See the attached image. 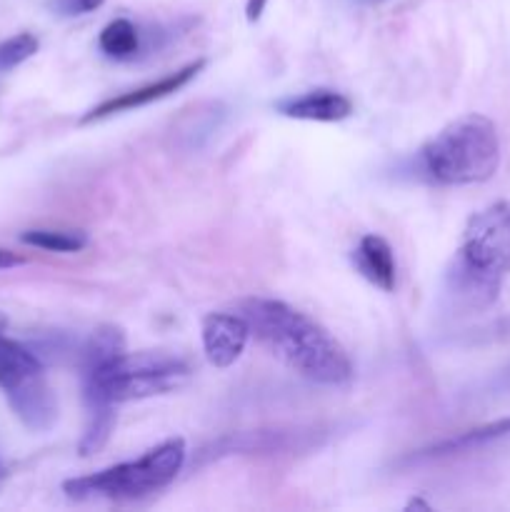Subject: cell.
<instances>
[{
  "instance_id": "obj_1",
  "label": "cell",
  "mask_w": 510,
  "mask_h": 512,
  "mask_svg": "<svg viewBox=\"0 0 510 512\" xmlns=\"http://www.w3.org/2000/svg\"><path fill=\"white\" fill-rule=\"evenodd\" d=\"M235 313L243 315L250 335L300 378L320 385H345L353 378V363L343 345L293 305L273 298H245Z\"/></svg>"
},
{
  "instance_id": "obj_2",
  "label": "cell",
  "mask_w": 510,
  "mask_h": 512,
  "mask_svg": "<svg viewBox=\"0 0 510 512\" xmlns=\"http://www.w3.org/2000/svg\"><path fill=\"white\" fill-rule=\"evenodd\" d=\"M190 368L185 360L170 353H125L120 350L113 358L95 365H83V395L85 410L115 408L130 400L153 398L170 393L185 383Z\"/></svg>"
},
{
  "instance_id": "obj_3",
  "label": "cell",
  "mask_w": 510,
  "mask_h": 512,
  "mask_svg": "<svg viewBox=\"0 0 510 512\" xmlns=\"http://www.w3.org/2000/svg\"><path fill=\"white\" fill-rule=\"evenodd\" d=\"M420 163L443 185L485 183L500 165L498 128L480 113L463 115L423 145Z\"/></svg>"
},
{
  "instance_id": "obj_4",
  "label": "cell",
  "mask_w": 510,
  "mask_h": 512,
  "mask_svg": "<svg viewBox=\"0 0 510 512\" xmlns=\"http://www.w3.org/2000/svg\"><path fill=\"white\" fill-rule=\"evenodd\" d=\"M185 465V440L170 438L155 445L153 450L140 455L138 460L113 465L100 473L83 475V478L65 480L63 493L73 500H128L148 498L158 490L168 488Z\"/></svg>"
},
{
  "instance_id": "obj_5",
  "label": "cell",
  "mask_w": 510,
  "mask_h": 512,
  "mask_svg": "<svg viewBox=\"0 0 510 512\" xmlns=\"http://www.w3.org/2000/svg\"><path fill=\"white\" fill-rule=\"evenodd\" d=\"M0 388L20 423L33 433H45L55 425L58 403L45 380L43 363L25 345L0 333Z\"/></svg>"
},
{
  "instance_id": "obj_6",
  "label": "cell",
  "mask_w": 510,
  "mask_h": 512,
  "mask_svg": "<svg viewBox=\"0 0 510 512\" xmlns=\"http://www.w3.org/2000/svg\"><path fill=\"white\" fill-rule=\"evenodd\" d=\"M458 258L488 278L510 273V200H498L468 220Z\"/></svg>"
},
{
  "instance_id": "obj_7",
  "label": "cell",
  "mask_w": 510,
  "mask_h": 512,
  "mask_svg": "<svg viewBox=\"0 0 510 512\" xmlns=\"http://www.w3.org/2000/svg\"><path fill=\"white\" fill-rule=\"evenodd\" d=\"M203 68H205V60H195V63H188L185 68L175 70V73H168L165 78L155 80V83L140 85V88L128 90V93H120L118 98L105 100V103H100L98 108L85 113L83 118H80V123H93V120L110 118V115L115 113H128V110L143 108V105L155 103V100L168 98V95L178 93L180 88H185V85H188Z\"/></svg>"
},
{
  "instance_id": "obj_8",
  "label": "cell",
  "mask_w": 510,
  "mask_h": 512,
  "mask_svg": "<svg viewBox=\"0 0 510 512\" xmlns=\"http://www.w3.org/2000/svg\"><path fill=\"white\" fill-rule=\"evenodd\" d=\"M205 358L215 368H230L243 355L250 328L240 313H210L200 325Z\"/></svg>"
},
{
  "instance_id": "obj_9",
  "label": "cell",
  "mask_w": 510,
  "mask_h": 512,
  "mask_svg": "<svg viewBox=\"0 0 510 512\" xmlns=\"http://www.w3.org/2000/svg\"><path fill=\"white\" fill-rule=\"evenodd\" d=\"M275 110L285 118L310 120V123H340L353 113V100L338 90L318 88L308 90L295 98H285L275 103Z\"/></svg>"
},
{
  "instance_id": "obj_10",
  "label": "cell",
  "mask_w": 510,
  "mask_h": 512,
  "mask_svg": "<svg viewBox=\"0 0 510 512\" xmlns=\"http://www.w3.org/2000/svg\"><path fill=\"white\" fill-rule=\"evenodd\" d=\"M353 263L368 283L385 293H393L398 265H395V255L388 240L380 235H363L353 253Z\"/></svg>"
},
{
  "instance_id": "obj_11",
  "label": "cell",
  "mask_w": 510,
  "mask_h": 512,
  "mask_svg": "<svg viewBox=\"0 0 510 512\" xmlns=\"http://www.w3.org/2000/svg\"><path fill=\"white\" fill-rule=\"evenodd\" d=\"M500 280L488 278V275L475 273L473 268L455 258L453 270L448 273V293L453 295L455 303L465 305V308H485L498 298Z\"/></svg>"
},
{
  "instance_id": "obj_12",
  "label": "cell",
  "mask_w": 510,
  "mask_h": 512,
  "mask_svg": "<svg viewBox=\"0 0 510 512\" xmlns=\"http://www.w3.org/2000/svg\"><path fill=\"white\" fill-rule=\"evenodd\" d=\"M98 45L108 58H118V60L133 58L140 48L138 28H135L128 18L110 20V23L100 30Z\"/></svg>"
},
{
  "instance_id": "obj_13",
  "label": "cell",
  "mask_w": 510,
  "mask_h": 512,
  "mask_svg": "<svg viewBox=\"0 0 510 512\" xmlns=\"http://www.w3.org/2000/svg\"><path fill=\"white\" fill-rule=\"evenodd\" d=\"M20 240L30 248L48 250V253H80L88 245V235L83 230H25Z\"/></svg>"
},
{
  "instance_id": "obj_14",
  "label": "cell",
  "mask_w": 510,
  "mask_h": 512,
  "mask_svg": "<svg viewBox=\"0 0 510 512\" xmlns=\"http://www.w3.org/2000/svg\"><path fill=\"white\" fill-rule=\"evenodd\" d=\"M510 438V418L498 420V423H490L483 425L478 430H470V433H463L460 438L448 440V443L438 445V455L440 453H455V450H463V448H473V445H483V443H493V440H505Z\"/></svg>"
},
{
  "instance_id": "obj_15",
  "label": "cell",
  "mask_w": 510,
  "mask_h": 512,
  "mask_svg": "<svg viewBox=\"0 0 510 512\" xmlns=\"http://www.w3.org/2000/svg\"><path fill=\"white\" fill-rule=\"evenodd\" d=\"M40 43L33 33H18L13 38H8L5 43H0V70L18 68L20 63H25L28 58H33L38 53Z\"/></svg>"
},
{
  "instance_id": "obj_16",
  "label": "cell",
  "mask_w": 510,
  "mask_h": 512,
  "mask_svg": "<svg viewBox=\"0 0 510 512\" xmlns=\"http://www.w3.org/2000/svg\"><path fill=\"white\" fill-rule=\"evenodd\" d=\"M105 0H58V10L63 15H83V13H93L103 5Z\"/></svg>"
},
{
  "instance_id": "obj_17",
  "label": "cell",
  "mask_w": 510,
  "mask_h": 512,
  "mask_svg": "<svg viewBox=\"0 0 510 512\" xmlns=\"http://www.w3.org/2000/svg\"><path fill=\"white\" fill-rule=\"evenodd\" d=\"M265 3H268V0H248V5H245V18H248L250 23L260 20V15H263L265 10Z\"/></svg>"
},
{
  "instance_id": "obj_18",
  "label": "cell",
  "mask_w": 510,
  "mask_h": 512,
  "mask_svg": "<svg viewBox=\"0 0 510 512\" xmlns=\"http://www.w3.org/2000/svg\"><path fill=\"white\" fill-rule=\"evenodd\" d=\"M23 263V258H18L15 253H10V250H0V270L3 268H15V265Z\"/></svg>"
},
{
  "instance_id": "obj_19",
  "label": "cell",
  "mask_w": 510,
  "mask_h": 512,
  "mask_svg": "<svg viewBox=\"0 0 510 512\" xmlns=\"http://www.w3.org/2000/svg\"><path fill=\"white\" fill-rule=\"evenodd\" d=\"M415 508H420V510H430V505H428V503H423V500H410L408 508H405V510H415Z\"/></svg>"
},
{
  "instance_id": "obj_20",
  "label": "cell",
  "mask_w": 510,
  "mask_h": 512,
  "mask_svg": "<svg viewBox=\"0 0 510 512\" xmlns=\"http://www.w3.org/2000/svg\"><path fill=\"white\" fill-rule=\"evenodd\" d=\"M363 3H370V5H373V3H385V0H363Z\"/></svg>"
},
{
  "instance_id": "obj_21",
  "label": "cell",
  "mask_w": 510,
  "mask_h": 512,
  "mask_svg": "<svg viewBox=\"0 0 510 512\" xmlns=\"http://www.w3.org/2000/svg\"><path fill=\"white\" fill-rule=\"evenodd\" d=\"M5 475V468H3V463H0V478H3Z\"/></svg>"
}]
</instances>
